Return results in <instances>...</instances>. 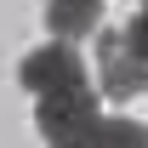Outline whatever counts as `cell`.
<instances>
[{
  "mask_svg": "<svg viewBox=\"0 0 148 148\" xmlns=\"http://www.w3.org/2000/svg\"><path fill=\"white\" fill-rule=\"evenodd\" d=\"M103 114V86H63V91H46L34 97V125L46 143H63V137H74V131H86Z\"/></svg>",
  "mask_w": 148,
  "mask_h": 148,
  "instance_id": "obj_1",
  "label": "cell"
},
{
  "mask_svg": "<svg viewBox=\"0 0 148 148\" xmlns=\"http://www.w3.org/2000/svg\"><path fill=\"white\" fill-rule=\"evenodd\" d=\"M17 86L29 97H46V91H63V86H86V63L74 51V40H46L17 63Z\"/></svg>",
  "mask_w": 148,
  "mask_h": 148,
  "instance_id": "obj_2",
  "label": "cell"
},
{
  "mask_svg": "<svg viewBox=\"0 0 148 148\" xmlns=\"http://www.w3.org/2000/svg\"><path fill=\"white\" fill-rule=\"evenodd\" d=\"M97 86H103L108 103H131V97L148 91V63L131 57V46L120 40V29L114 34H97Z\"/></svg>",
  "mask_w": 148,
  "mask_h": 148,
  "instance_id": "obj_3",
  "label": "cell"
},
{
  "mask_svg": "<svg viewBox=\"0 0 148 148\" xmlns=\"http://www.w3.org/2000/svg\"><path fill=\"white\" fill-rule=\"evenodd\" d=\"M46 148H148V125L143 120H120V114H97L86 131H74L63 143H46Z\"/></svg>",
  "mask_w": 148,
  "mask_h": 148,
  "instance_id": "obj_4",
  "label": "cell"
},
{
  "mask_svg": "<svg viewBox=\"0 0 148 148\" xmlns=\"http://www.w3.org/2000/svg\"><path fill=\"white\" fill-rule=\"evenodd\" d=\"M103 29V0H46V34L51 40H80Z\"/></svg>",
  "mask_w": 148,
  "mask_h": 148,
  "instance_id": "obj_5",
  "label": "cell"
},
{
  "mask_svg": "<svg viewBox=\"0 0 148 148\" xmlns=\"http://www.w3.org/2000/svg\"><path fill=\"white\" fill-rule=\"evenodd\" d=\"M120 40L131 46V57H137V63H148V6H143V12H131V17L120 23Z\"/></svg>",
  "mask_w": 148,
  "mask_h": 148,
  "instance_id": "obj_6",
  "label": "cell"
},
{
  "mask_svg": "<svg viewBox=\"0 0 148 148\" xmlns=\"http://www.w3.org/2000/svg\"><path fill=\"white\" fill-rule=\"evenodd\" d=\"M143 6H148V0H143Z\"/></svg>",
  "mask_w": 148,
  "mask_h": 148,
  "instance_id": "obj_7",
  "label": "cell"
}]
</instances>
